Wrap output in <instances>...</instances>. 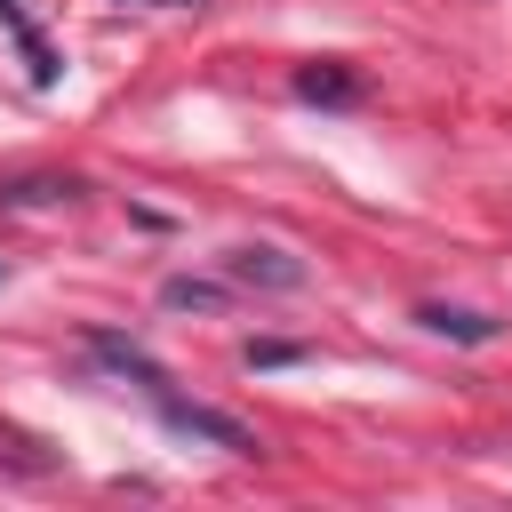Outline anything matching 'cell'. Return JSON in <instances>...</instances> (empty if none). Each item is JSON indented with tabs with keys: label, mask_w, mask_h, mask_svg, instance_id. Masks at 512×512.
<instances>
[{
	"label": "cell",
	"mask_w": 512,
	"mask_h": 512,
	"mask_svg": "<svg viewBox=\"0 0 512 512\" xmlns=\"http://www.w3.org/2000/svg\"><path fill=\"white\" fill-rule=\"evenodd\" d=\"M152 408H160V424L184 432V440H208V448H224V456H264V440H256L240 416H224V408H208V400H176V384H160Z\"/></svg>",
	"instance_id": "1"
},
{
	"label": "cell",
	"mask_w": 512,
	"mask_h": 512,
	"mask_svg": "<svg viewBox=\"0 0 512 512\" xmlns=\"http://www.w3.org/2000/svg\"><path fill=\"white\" fill-rule=\"evenodd\" d=\"M224 280L232 288H304L312 272H304V256H288V248H264V240H240V248H224Z\"/></svg>",
	"instance_id": "2"
},
{
	"label": "cell",
	"mask_w": 512,
	"mask_h": 512,
	"mask_svg": "<svg viewBox=\"0 0 512 512\" xmlns=\"http://www.w3.org/2000/svg\"><path fill=\"white\" fill-rule=\"evenodd\" d=\"M88 184L80 176H16V184H0V208H72Z\"/></svg>",
	"instance_id": "3"
},
{
	"label": "cell",
	"mask_w": 512,
	"mask_h": 512,
	"mask_svg": "<svg viewBox=\"0 0 512 512\" xmlns=\"http://www.w3.org/2000/svg\"><path fill=\"white\" fill-rule=\"evenodd\" d=\"M416 320H424L432 336H456V344H488V336H496V320H488V312H464V304H416Z\"/></svg>",
	"instance_id": "4"
},
{
	"label": "cell",
	"mask_w": 512,
	"mask_h": 512,
	"mask_svg": "<svg viewBox=\"0 0 512 512\" xmlns=\"http://www.w3.org/2000/svg\"><path fill=\"white\" fill-rule=\"evenodd\" d=\"M88 344H96V360H104V368H120V376H136L144 392H160V384H168V368H160L152 352H136L128 336H88Z\"/></svg>",
	"instance_id": "5"
},
{
	"label": "cell",
	"mask_w": 512,
	"mask_h": 512,
	"mask_svg": "<svg viewBox=\"0 0 512 512\" xmlns=\"http://www.w3.org/2000/svg\"><path fill=\"white\" fill-rule=\"evenodd\" d=\"M160 304H168V312H224L232 288H224V280H192V272H176V280H160Z\"/></svg>",
	"instance_id": "6"
},
{
	"label": "cell",
	"mask_w": 512,
	"mask_h": 512,
	"mask_svg": "<svg viewBox=\"0 0 512 512\" xmlns=\"http://www.w3.org/2000/svg\"><path fill=\"white\" fill-rule=\"evenodd\" d=\"M296 96H304V104H352L360 80H352L344 64H304V72H296Z\"/></svg>",
	"instance_id": "7"
},
{
	"label": "cell",
	"mask_w": 512,
	"mask_h": 512,
	"mask_svg": "<svg viewBox=\"0 0 512 512\" xmlns=\"http://www.w3.org/2000/svg\"><path fill=\"white\" fill-rule=\"evenodd\" d=\"M240 360H248V368H296V360H304V344H280V336H256V344H248Z\"/></svg>",
	"instance_id": "8"
}]
</instances>
